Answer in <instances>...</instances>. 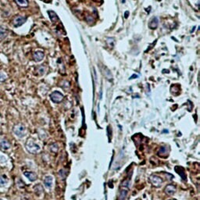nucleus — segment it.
Listing matches in <instances>:
<instances>
[{"label":"nucleus","instance_id":"obj_1","mask_svg":"<svg viewBox=\"0 0 200 200\" xmlns=\"http://www.w3.org/2000/svg\"><path fill=\"white\" fill-rule=\"evenodd\" d=\"M26 149L27 150L30 152L32 153V154H37L41 150V148L39 146L38 144H37L36 142H35L32 139H29L26 142Z\"/></svg>","mask_w":200,"mask_h":200},{"label":"nucleus","instance_id":"obj_2","mask_svg":"<svg viewBox=\"0 0 200 200\" xmlns=\"http://www.w3.org/2000/svg\"><path fill=\"white\" fill-rule=\"evenodd\" d=\"M13 131L14 134H16L17 137L23 138L26 134V128L24 127V125L19 124H17L13 127Z\"/></svg>","mask_w":200,"mask_h":200},{"label":"nucleus","instance_id":"obj_3","mask_svg":"<svg viewBox=\"0 0 200 200\" xmlns=\"http://www.w3.org/2000/svg\"><path fill=\"white\" fill-rule=\"evenodd\" d=\"M50 99L51 100L55 102V103H59L63 101L64 99V95L61 93V92L58 91H53L52 93L50 95Z\"/></svg>","mask_w":200,"mask_h":200},{"label":"nucleus","instance_id":"obj_4","mask_svg":"<svg viewBox=\"0 0 200 200\" xmlns=\"http://www.w3.org/2000/svg\"><path fill=\"white\" fill-rule=\"evenodd\" d=\"M149 181H150V182L152 185L156 187V188L160 187L163 184V179L160 177L154 175V174H152L149 177Z\"/></svg>","mask_w":200,"mask_h":200},{"label":"nucleus","instance_id":"obj_5","mask_svg":"<svg viewBox=\"0 0 200 200\" xmlns=\"http://www.w3.org/2000/svg\"><path fill=\"white\" fill-rule=\"evenodd\" d=\"M26 20H27V18L25 17L17 15V16L14 17V18L13 20V24L14 27H20L21 25H23L26 22Z\"/></svg>","mask_w":200,"mask_h":200},{"label":"nucleus","instance_id":"obj_6","mask_svg":"<svg viewBox=\"0 0 200 200\" xmlns=\"http://www.w3.org/2000/svg\"><path fill=\"white\" fill-rule=\"evenodd\" d=\"M11 147L10 142L6 140V139H3L1 142H0V149L2 151L6 152L7 150H9Z\"/></svg>","mask_w":200,"mask_h":200},{"label":"nucleus","instance_id":"obj_7","mask_svg":"<svg viewBox=\"0 0 200 200\" xmlns=\"http://www.w3.org/2000/svg\"><path fill=\"white\" fill-rule=\"evenodd\" d=\"M158 24H159V20L156 17H152V19L149 21V27L150 29L155 30L158 27Z\"/></svg>","mask_w":200,"mask_h":200},{"label":"nucleus","instance_id":"obj_8","mask_svg":"<svg viewBox=\"0 0 200 200\" xmlns=\"http://www.w3.org/2000/svg\"><path fill=\"white\" fill-rule=\"evenodd\" d=\"M24 174L26 177H27L30 181H35V180H37L38 177L36 175L35 173L31 172V171H25L24 172Z\"/></svg>","mask_w":200,"mask_h":200},{"label":"nucleus","instance_id":"obj_9","mask_svg":"<svg viewBox=\"0 0 200 200\" xmlns=\"http://www.w3.org/2000/svg\"><path fill=\"white\" fill-rule=\"evenodd\" d=\"M165 192L167 195H174L176 192V187L174 184H168V185L165 188Z\"/></svg>","mask_w":200,"mask_h":200},{"label":"nucleus","instance_id":"obj_10","mask_svg":"<svg viewBox=\"0 0 200 200\" xmlns=\"http://www.w3.org/2000/svg\"><path fill=\"white\" fill-rule=\"evenodd\" d=\"M44 56H45L44 53L41 51L35 52L33 55V58L36 62H40V61H41L44 59Z\"/></svg>","mask_w":200,"mask_h":200},{"label":"nucleus","instance_id":"obj_11","mask_svg":"<svg viewBox=\"0 0 200 200\" xmlns=\"http://www.w3.org/2000/svg\"><path fill=\"white\" fill-rule=\"evenodd\" d=\"M44 184L46 188H51L52 184V177L51 176H46L44 179Z\"/></svg>","mask_w":200,"mask_h":200},{"label":"nucleus","instance_id":"obj_12","mask_svg":"<svg viewBox=\"0 0 200 200\" xmlns=\"http://www.w3.org/2000/svg\"><path fill=\"white\" fill-rule=\"evenodd\" d=\"M48 14H49V16L50 17V20H51V21L52 23H55V22L59 20V17H58V16H57L55 12H53L52 10H49V11H48Z\"/></svg>","mask_w":200,"mask_h":200},{"label":"nucleus","instance_id":"obj_13","mask_svg":"<svg viewBox=\"0 0 200 200\" xmlns=\"http://www.w3.org/2000/svg\"><path fill=\"white\" fill-rule=\"evenodd\" d=\"M15 2L21 8H27L29 6V3L27 0H15Z\"/></svg>","mask_w":200,"mask_h":200},{"label":"nucleus","instance_id":"obj_14","mask_svg":"<svg viewBox=\"0 0 200 200\" xmlns=\"http://www.w3.org/2000/svg\"><path fill=\"white\" fill-rule=\"evenodd\" d=\"M8 35V30L3 27H0V39H4Z\"/></svg>","mask_w":200,"mask_h":200},{"label":"nucleus","instance_id":"obj_15","mask_svg":"<svg viewBox=\"0 0 200 200\" xmlns=\"http://www.w3.org/2000/svg\"><path fill=\"white\" fill-rule=\"evenodd\" d=\"M128 190H125V189H123L120 192V194H119V198L120 200H125V198H127V195H128Z\"/></svg>","mask_w":200,"mask_h":200},{"label":"nucleus","instance_id":"obj_16","mask_svg":"<svg viewBox=\"0 0 200 200\" xmlns=\"http://www.w3.org/2000/svg\"><path fill=\"white\" fill-rule=\"evenodd\" d=\"M7 183V179L5 176L0 175V188L4 187Z\"/></svg>","mask_w":200,"mask_h":200},{"label":"nucleus","instance_id":"obj_17","mask_svg":"<svg viewBox=\"0 0 200 200\" xmlns=\"http://www.w3.org/2000/svg\"><path fill=\"white\" fill-rule=\"evenodd\" d=\"M45 70H46L45 67H44V66H40V67H38V69H37V73H38V75L41 76V75H43V74L45 73Z\"/></svg>","mask_w":200,"mask_h":200},{"label":"nucleus","instance_id":"obj_18","mask_svg":"<svg viewBox=\"0 0 200 200\" xmlns=\"http://www.w3.org/2000/svg\"><path fill=\"white\" fill-rule=\"evenodd\" d=\"M67 172L65 170H61L59 172V175L61 177V179H65L67 177Z\"/></svg>","mask_w":200,"mask_h":200},{"label":"nucleus","instance_id":"obj_19","mask_svg":"<svg viewBox=\"0 0 200 200\" xmlns=\"http://www.w3.org/2000/svg\"><path fill=\"white\" fill-rule=\"evenodd\" d=\"M7 79V76L5 73L0 72V82H4Z\"/></svg>","mask_w":200,"mask_h":200},{"label":"nucleus","instance_id":"obj_20","mask_svg":"<svg viewBox=\"0 0 200 200\" xmlns=\"http://www.w3.org/2000/svg\"><path fill=\"white\" fill-rule=\"evenodd\" d=\"M61 86H62L64 88H68L70 87V83L67 81H64L62 83H61Z\"/></svg>","mask_w":200,"mask_h":200},{"label":"nucleus","instance_id":"obj_21","mask_svg":"<svg viewBox=\"0 0 200 200\" xmlns=\"http://www.w3.org/2000/svg\"><path fill=\"white\" fill-rule=\"evenodd\" d=\"M165 148H166V146H163V147H162L160 149V151L159 152H163V154H161V156H165V155H167V153L169 152V150H166L165 149Z\"/></svg>","mask_w":200,"mask_h":200},{"label":"nucleus","instance_id":"obj_22","mask_svg":"<svg viewBox=\"0 0 200 200\" xmlns=\"http://www.w3.org/2000/svg\"><path fill=\"white\" fill-rule=\"evenodd\" d=\"M125 13H126V15H124V17H125V18H128V15H129V12L127 11V12H125Z\"/></svg>","mask_w":200,"mask_h":200},{"label":"nucleus","instance_id":"obj_23","mask_svg":"<svg viewBox=\"0 0 200 200\" xmlns=\"http://www.w3.org/2000/svg\"><path fill=\"white\" fill-rule=\"evenodd\" d=\"M170 200H175V199H170Z\"/></svg>","mask_w":200,"mask_h":200},{"label":"nucleus","instance_id":"obj_24","mask_svg":"<svg viewBox=\"0 0 200 200\" xmlns=\"http://www.w3.org/2000/svg\"><path fill=\"white\" fill-rule=\"evenodd\" d=\"M136 200H140V199H136Z\"/></svg>","mask_w":200,"mask_h":200},{"label":"nucleus","instance_id":"obj_25","mask_svg":"<svg viewBox=\"0 0 200 200\" xmlns=\"http://www.w3.org/2000/svg\"><path fill=\"white\" fill-rule=\"evenodd\" d=\"M0 200H3V199H0Z\"/></svg>","mask_w":200,"mask_h":200},{"label":"nucleus","instance_id":"obj_26","mask_svg":"<svg viewBox=\"0 0 200 200\" xmlns=\"http://www.w3.org/2000/svg\"><path fill=\"white\" fill-rule=\"evenodd\" d=\"M43 1H45V0H43Z\"/></svg>","mask_w":200,"mask_h":200}]
</instances>
